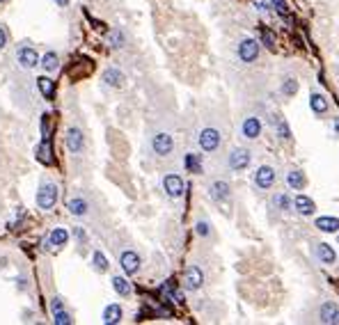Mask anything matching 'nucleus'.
<instances>
[{"instance_id": "f257e3e1", "label": "nucleus", "mask_w": 339, "mask_h": 325, "mask_svg": "<svg viewBox=\"0 0 339 325\" xmlns=\"http://www.w3.org/2000/svg\"><path fill=\"white\" fill-rule=\"evenodd\" d=\"M58 197H60V193H58V186L55 183H51V181H44L39 186V190H37V197H34V202H37V206H39L41 211H51L55 204H58Z\"/></svg>"}, {"instance_id": "f03ea898", "label": "nucleus", "mask_w": 339, "mask_h": 325, "mask_svg": "<svg viewBox=\"0 0 339 325\" xmlns=\"http://www.w3.org/2000/svg\"><path fill=\"white\" fill-rule=\"evenodd\" d=\"M197 142H200V149L206 153H211L216 151L220 147V142H222V135H220L218 128H213V126H206L200 131V138H197Z\"/></svg>"}, {"instance_id": "7ed1b4c3", "label": "nucleus", "mask_w": 339, "mask_h": 325, "mask_svg": "<svg viewBox=\"0 0 339 325\" xmlns=\"http://www.w3.org/2000/svg\"><path fill=\"white\" fill-rule=\"evenodd\" d=\"M250 163H252V153L247 151V149H243V147H236V149L229 151L227 165H229V170H234V172H243V170H247Z\"/></svg>"}, {"instance_id": "20e7f679", "label": "nucleus", "mask_w": 339, "mask_h": 325, "mask_svg": "<svg viewBox=\"0 0 339 325\" xmlns=\"http://www.w3.org/2000/svg\"><path fill=\"white\" fill-rule=\"evenodd\" d=\"M152 151L156 156H170L174 151V140L170 133L165 131H158L152 135Z\"/></svg>"}, {"instance_id": "39448f33", "label": "nucleus", "mask_w": 339, "mask_h": 325, "mask_svg": "<svg viewBox=\"0 0 339 325\" xmlns=\"http://www.w3.org/2000/svg\"><path fill=\"white\" fill-rule=\"evenodd\" d=\"M259 58V41L252 39V37H246V39L239 44V60L250 64Z\"/></svg>"}, {"instance_id": "423d86ee", "label": "nucleus", "mask_w": 339, "mask_h": 325, "mask_svg": "<svg viewBox=\"0 0 339 325\" xmlns=\"http://www.w3.org/2000/svg\"><path fill=\"white\" fill-rule=\"evenodd\" d=\"M275 179H277V174H275V167L273 165H261V167H257V172H254V186L259 188V190L273 188Z\"/></svg>"}, {"instance_id": "0eeeda50", "label": "nucleus", "mask_w": 339, "mask_h": 325, "mask_svg": "<svg viewBox=\"0 0 339 325\" xmlns=\"http://www.w3.org/2000/svg\"><path fill=\"white\" fill-rule=\"evenodd\" d=\"M204 284V272H202L200 266H188L186 272H184V289L186 291H197Z\"/></svg>"}, {"instance_id": "6e6552de", "label": "nucleus", "mask_w": 339, "mask_h": 325, "mask_svg": "<svg viewBox=\"0 0 339 325\" xmlns=\"http://www.w3.org/2000/svg\"><path fill=\"white\" fill-rule=\"evenodd\" d=\"M39 53L34 51L32 46H21L16 48V62H19L21 69H34V66L39 64Z\"/></svg>"}, {"instance_id": "1a4fd4ad", "label": "nucleus", "mask_w": 339, "mask_h": 325, "mask_svg": "<svg viewBox=\"0 0 339 325\" xmlns=\"http://www.w3.org/2000/svg\"><path fill=\"white\" fill-rule=\"evenodd\" d=\"M184 179H181L179 174H165L163 177V190H165V195L167 197H172V199H177V197H181L184 195Z\"/></svg>"}, {"instance_id": "9d476101", "label": "nucleus", "mask_w": 339, "mask_h": 325, "mask_svg": "<svg viewBox=\"0 0 339 325\" xmlns=\"http://www.w3.org/2000/svg\"><path fill=\"white\" fill-rule=\"evenodd\" d=\"M64 145H67V149L71 153H80L83 151V147H85V135H83V131L76 126H71L67 131V135H64Z\"/></svg>"}, {"instance_id": "9b49d317", "label": "nucleus", "mask_w": 339, "mask_h": 325, "mask_svg": "<svg viewBox=\"0 0 339 325\" xmlns=\"http://www.w3.org/2000/svg\"><path fill=\"white\" fill-rule=\"evenodd\" d=\"M261 119L259 117H246L241 121V135L246 140H257L261 135Z\"/></svg>"}, {"instance_id": "f8f14e48", "label": "nucleus", "mask_w": 339, "mask_h": 325, "mask_svg": "<svg viewBox=\"0 0 339 325\" xmlns=\"http://www.w3.org/2000/svg\"><path fill=\"white\" fill-rule=\"evenodd\" d=\"M120 266H122V270L126 272V275H135V272L140 270L138 252H133V250H124V252L120 254Z\"/></svg>"}, {"instance_id": "ddd939ff", "label": "nucleus", "mask_w": 339, "mask_h": 325, "mask_svg": "<svg viewBox=\"0 0 339 325\" xmlns=\"http://www.w3.org/2000/svg\"><path fill=\"white\" fill-rule=\"evenodd\" d=\"M314 257L319 264H326V266H333L337 261V252L333 250V245H328V243H316L314 245Z\"/></svg>"}, {"instance_id": "4468645a", "label": "nucleus", "mask_w": 339, "mask_h": 325, "mask_svg": "<svg viewBox=\"0 0 339 325\" xmlns=\"http://www.w3.org/2000/svg\"><path fill=\"white\" fill-rule=\"evenodd\" d=\"M67 240H69V232H67V229H62V227H55L53 232L48 234L46 247H48V250H60V247L67 245Z\"/></svg>"}, {"instance_id": "2eb2a0df", "label": "nucleus", "mask_w": 339, "mask_h": 325, "mask_svg": "<svg viewBox=\"0 0 339 325\" xmlns=\"http://www.w3.org/2000/svg\"><path fill=\"white\" fill-rule=\"evenodd\" d=\"M67 208H69V213H71L73 218H85L87 213H90V202H87L85 197L76 195V197H71L67 202Z\"/></svg>"}, {"instance_id": "dca6fc26", "label": "nucleus", "mask_w": 339, "mask_h": 325, "mask_svg": "<svg viewBox=\"0 0 339 325\" xmlns=\"http://www.w3.org/2000/svg\"><path fill=\"white\" fill-rule=\"evenodd\" d=\"M209 195H211L213 202H227L232 197V188L227 181H213L211 188H209Z\"/></svg>"}, {"instance_id": "f3484780", "label": "nucleus", "mask_w": 339, "mask_h": 325, "mask_svg": "<svg viewBox=\"0 0 339 325\" xmlns=\"http://www.w3.org/2000/svg\"><path fill=\"white\" fill-rule=\"evenodd\" d=\"M319 319H321V323H330V325L339 323V307L335 305V302H326V305H321Z\"/></svg>"}, {"instance_id": "a211bd4d", "label": "nucleus", "mask_w": 339, "mask_h": 325, "mask_svg": "<svg viewBox=\"0 0 339 325\" xmlns=\"http://www.w3.org/2000/svg\"><path fill=\"white\" fill-rule=\"evenodd\" d=\"M314 227H316L319 232L337 234L339 232V218H333V215H321V218L314 220Z\"/></svg>"}, {"instance_id": "6ab92c4d", "label": "nucleus", "mask_w": 339, "mask_h": 325, "mask_svg": "<svg viewBox=\"0 0 339 325\" xmlns=\"http://www.w3.org/2000/svg\"><path fill=\"white\" fill-rule=\"evenodd\" d=\"M37 160H39L41 165H53V149H51V138H44L37 147Z\"/></svg>"}, {"instance_id": "aec40b11", "label": "nucleus", "mask_w": 339, "mask_h": 325, "mask_svg": "<svg viewBox=\"0 0 339 325\" xmlns=\"http://www.w3.org/2000/svg\"><path fill=\"white\" fill-rule=\"evenodd\" d=\"M113 289L117 295H122V298H128L131 293H133V286H131V282H128L126 277H122V275H113Z\"/></svg>"}, {"instance_id": "412c9836", "label": "nucleus", "mask_w": 339, "mask_h": 325, "mask_svg": "<svg viewBox=\"0 0 339 325\" xmlns=\"http://www.w3.org/2000/svg\"><path fill=\"white\" fill-rule=\"evenodd\" d=\"M39 66L46 73H55L58 69H60V55L55 53V51H48V53L39 60Z\"/></svg>"}, {"instance_id": "4be33fe9", "label": "nucleus", "mask_w": 339, "mask_h": 325, "mask_svg": "<svg viewBox=\"0 0 339 325\" xmlns=\"http://www.w3.org/2000/svg\"><path fill=\"white\" fill-rule=\"evenodd\" d=\"M293 208H296V213H300V215H312V213L316 211L314 202L309 197H305V195H298V197L293 199Z\"/></svg>"}, {"instance_id": "5701e85b", "label": "nucleus", "mask_w": 339, "mask_h": 325, "mask_svg": "<svg viewBox=\"0 0 339 325\" xmlns=\"http://www.w3.org/2000/svg\"><path fill=\"white\" fill-rule=\"evenodd\" d=\"M122 316H124V312H122V307L120 305H108L106 309H103V316H101V321L106 325H115V323H120Z\"/></svg>"}, {"instance_id": "b1692460", "label": "nucleus", "mask_w": 339, "mask_h": 325, "mask_svg": "<svg viewBox=\"0 0 339 325\" xmlns=\"http://www.w3.org/2000/svg\"><path fill=\"white\" fill-rule=\"evenodd\" d=\"M124 73L120 71V69H115V66H110V69H106L103 71V83L106 85H110V87H122L124 85Z\"/></svg>"}, {"instance_id": "393cba45", "label": "nucleus", "mask_w": 339, "mask_h": 325, "mask_svg": "<svg viewBox=\"0 0 339 325\" xmlns=\"http://www.w3.org/2000/svg\"><path fill=\"white\" fill-rule=\"evenodd\" d=\"M37 87H39V92L44 94V99L46 101L55 99V83L48 78V76H39V78H37Z\"/></svg>"}, {"instance_id": "a878e982", "label": "nucleus", "mask_w": 339, "mask_h": 325, "mask_svg": "<svg viewBox=\"0 0 339 325\" xmlns=\"http://www.w3.org/2000/svg\"><path fill=\"white\" fill-rule=\"evenodd\" d=\"M309 106H312V110L316 115H326L328 113V99L319 92H314L312 96H309Z\"/></svg>"}, {"instance_id": "bb28decb", "label": "nucleus", "mask_w": 339, "mask_h": 325, "mask_svg": "<svg viewBox=\"0 0 339 325\" xmlns=\"http://www.w3.org/2000/svg\"><path fill=\"white\" fill-rule=\"evenodd\" d=\"M286 183H289L293 190H303L305 183H307V179H305V174L300 172V170H291V172L286 174Z\"/></svg>"}, {"instance_id": "cd10ccee", "label": "nucleus", "mask_w": 339, "mask_h": 325, "mask_svg": "<svg viewBox=\"0 0 339 325\" xmlns=\"http://www.w3.org/2000/svg\"><path fill=\"white\" fill-rule=\"evenodd\" d=\"M273 206H275L277 211L286 213V211H291V208H293V199L289 197L286 193H277L275 197H273Z\"/></svg>"}, {"instance_id": "c85d7f7f", "label": "nucleus", "mask_w": 339, "mask_h": 325, "mask_svg": "<svg viewBox=\"0 0 339 325\" xmlns=\"http://www.w3.org/2000/svg\"><path fill=\"white\" fill-rule=\"evenodd\" d=\"M92 268L96 272H106L108 270V259H106V254L101 252V250H94L92 252Z\"/></svg>"}, {"instance_id": "c756f323", "label": "nucleus", "mask_w": 339, "mask_h": 325, "mask_svg": "<svg viewBox=\"0 0 339 325\" xmlns=\"http://www.w3.org/2000/svg\"><path fill=\"white\" fill-rule=\"evenodd\" d=\"M108 44H110L113 48H122L124 44H126V34L115 28V30H110V32H108Z\"/></svg>"}, {"instance_id": "7c9ffc66", "label": "nucleus", "mask_w": 339, "mask_h": 325, "mask_svg": "<svg viewBox=\"0 0 339 325\" xmlns=\"http://www.w3.org/2000/svg\"><path fill=\"white\" fill-rule=\"evenodd\" d=\"M184 163H186V167L193 174H202V163H200V156H197V153H188Z\"/></svg>"}, {"instance_id": "2f4dec72", "label": "nucleus", "mask_w": 339, "mask_h": 325, "mask_svg": "<svg viewBox=\"0 0 339 325\" xmlns=\"http://www.w3.org/2000/svg\"><path fill=\"white\" fill-rule=\"evenodd\" d=\"M53 323L55 325H71L73 319H71V314L64 312V309H58V312H53Z\"/></svg>"}, {"instance_id": "473e14b6", "label": "nucleus", "mask_w": 339, "mask_h": 325, "mask_svg": "<svg viewBox=\"0 0 339 325\" xmlns=\"http://www.w3.org/2000/svg\"><path fill=\"white\" fill-rule=\"evenodd\" d=\"M296 92H298V80L286 78L284 83H282V94H284V96H293Z\"/></svg>"}, {"instance_id": "72a5a7b5", "label": "nucleus", "mask_w": 339, "mask_h": 325, "mask_svg": "<svg viewBox=\"0 0 339 325\" xmlns=\"http://www.w3.org/2000/svg\"><path fill=\"white\" fill-rule=\"evenodd\" d=\"M195 232H197V236H202V238H209V236H211V225H209L206 220H197Z\"/></svg>"}, {"instance_id": "f704fd0d", "label": "nucleus", "mask_w": 339, "mask_h": 325, "mask_svg": "<svg viewBox=\"0 0 339 325\" xmlns=\"http://www.w3.org/2000/svg\"><path fill=\"white\" fill-rule=\"evenodd\" d=\"M277 121V135L282 140H291V131H289V126H286V121H282V119H275Z\"/></svg>"}, {"instance_id": "c9c22d12", "label": "nucleus", "mask_w": 339, "mask_h": 325, "mask_svg": "<svg viewBox=\"0 0 339 325\" xmlns=\"http://www.w3.org/2000/svg\"><path fill=\"white\" fill-rule=\"evenodd\" d=\"M48 307H51V314H53V312H58V309H64V302H62L60 295H53L51 302H48Z\"/></svg>"}, {"instance_id": "e433bc0d", "label": "nucleus", "mask_w": 339, "mask_h": 325, "mask_svg": "<svg viewBox=\"0 0 339 325\" xmlns=\"http://www.w3.org/2000/svg\"><path fill=\"white\" fill-rule=\"evenodd\" d=\"M261 39H264V44H266L268 48L275 46V37H273V32H268V30H264V32H261Z\"/></svg>"}, {"instance_id": "4c0bfd02", "label": "nucleus", "mask_w": 339, "mask_h": 325, "mask_svg": "<svg viewBox=\"0 0 339 325\" xmlns=\"http://www.w3.org/2000/svg\"><path fill=\"white\" fill-rule=\"evenodd\" d=\"M271 2L275 5V9H277V12H282V14L286 12V0H271Z\"/></svg>"}, {"instance_id": "58836bf2", "label": "nucleus", "mask_w": 339, "mask_h": 325, "mask_svg": "<svg viewBox=\"0 0 339 325\" xmlns=\"http://www.w3.org/2000/svg\"><path fill=\"white\" fill-rule=\"evenodd\" d=\"M7 46V30L2 26H0V51Z\"/></svg>"}, {"instance_id": "ea45409f", "label": "nucleus", "mask_w": 339, "mask_h": 325, "mask_svg": "<svg viewBox=\"0 0 339 325\" xmlns=\"http://www.w3.org/2000/svg\"><path fill=\"white\" fill-rule=\"evenodd\" d=\"M55 5H58V7H67L69 0H55Z\"/></svg>"}, {"instance_id": "a19ab883", "label": "nucleus", "mask_w": 339, "mask_h": 325, "mask_svg": "<svg viewBox=\"0 0 339 325\" xmlns=\"http://www.w3.org/2000/svg\"><path fill=\"white\" fill-rule=\"evenodd\" d=\"M333 128L339 133V117H335V121H333Z\"/></svg>"}, {"instance_id": "79ce46f5", "label": "nucleus", "mask_w": 339, "mask_h": 325, "mask_svg": "<svg viewBox=\"0 0 339 325\" xmlns=\"http://www.w3.org/2000/svg\"><path fill=\"white\" fill-rule=\"evenodd\" d=\"M337 240H339V232H337Z\"/></svg>"}, {"instance_id": "37998d69", "label": "nucleus", "mask_w": 339, "mask_h": 325, "mask_svg": "<svg viewBox=\"0 0 339 325\" xmlns=\"http://www.w3.org/2000/svg\"><path fill=\"white\" fill-rule=\"evenodd\" d=\"M0 2H5V0H0Z\"/></svg>"}]
</instances>
